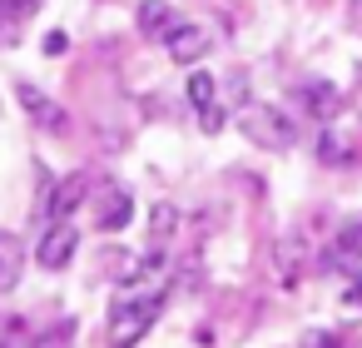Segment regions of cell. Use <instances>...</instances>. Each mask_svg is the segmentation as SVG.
Segmentation results:
<instances>
[{
    "instance_id": "cell-10",
    "label": "cell",
    "mask_w": 362,
    "mask_h": 348,
    "mask_svg": "<svg viewBox=\"0 0 362 348\" xmlns=\"http://www.w3.org/2000/svg\"><path fill=\"white\" fill-rule=\"evenodd\" d=\"M357 259H362V219L342 224L337 239H332V249H327V264L332 269H357Z\"/></svg>"
},
{
    "instance_id": "cell-2",
    "label": "cell",
    "mask_w": 362,
    "mask_h": 348,
    "mask_svg": "<svg viewBox=\"0 0 362 348\" xmlns=\"http://www.w3.org/2000/svg\"><path fill=\"white\" fill-rule=\"evenodd\" d=\"M238 130L258 145V150H288L298 140V130L288 125V115L278 105H243L238 110Z\"/></svg>"
},
{
    "instance_id": "cell-13",
    "label": "cell",
    "mask_w": 362,
    "mask_h": 348,
    "mask_svg": "<svg viewBox=\"0 0 362 348\" xmlns=\"http://www.w3.org/2000/svg\"><path fill=\"white\" fill-rule=\"evenodd\" d=\"M80 199H85V179L75 174V179H65V184L50 194V204H45V209H50V219H70V209H75Z\"/></svg>"
},
{
    "instance_id": "cell-14",
    "label": "cell",
    "mask_w": 362,
    "mask_h": 348,
    "mask_svg": "<svg viewBox=\"0 0 362 348\" xmlns=\"http://www.w3.org/2000/svg\"><path fill=\"white\" fill-rule=\"evenodd\" d=\"M21 26H25V16H21V11L11 6V0H0V40L11 45V40L21 35Z\"/></svg>"
},
{
    "instance_id": "cell-4",
    "label": "cell",
    "mask_w": 362,
    "mask_h": 348,
    "mask_svg": "<svg viewBox=\"0 0 362 348\" xmlns=\"http://www.w3.org/2000/svg\"><path fill=\"white\" fill-rule=\"evenodd\" d=\"M75 244H80V229H75L70 219H50V229H45L40 244H35L40 269H65V264L75 259Z\"/></svg>"
},
{
    "instance_id": "cell-16",
    "label": "cell",
    "mask_w": 362,
    "mask_h": 348,
    "mask_svg": "<svg viewBox=\"0 0 362 348\" xmlns=\"http://www.w3.org/2000/svg\"><path fill=\"white\" fill-rule=\"evenodd\" d=\"M303 348H337V338H332V333H308Z\"/></svg>"
},
{
    "instance_id": "cell-1",
    "label": "cell",
    "mask_w": 362,
    "mask_h": 348,
    "mask_svg": "<svg viewBox=\"0 0 362 348\" xmlns=\"http://www.w3.org/2000/svg\"><path fill=\"white\" fill-rule=\"evenodd\" d=\"M159 313H164V293H144V298H115V308H110V338L119 343V348H134L154 323H159Z\"/></svg>"
},
{
    "instance_id": "cell-6",
    "label": "cell",
    "mask_w": 362,
    "mask_h": 348,
    "mask_svg": "<svg viewBox=\"0 0 362 348\" xmlns=\"http://www.w3.org/2000/svg\"><path fill=\"white\" fill-rule=\"evenodd\" d=\"M317 159H322V164H332V169L352 164V159H357V135H352L347 125L327 120V125L317 130Z\"/></svg>"
},
{
    "instance_id": "cell-11",
    "label": "cell",
    "mask_w": 362,
    "mask_h": 348,
    "mask_svg": "<svg viewBox=\"0 0 362 348\" xmlns=\"http://www.w3.org/2000/svg\"><path fill=\"white\" fill-rule=\"evenodd\" d=\"M174 26H179L174 6H164V0H144V6H139V35H149V40H164Z\"/></svg>"
},
{
    "instance_id": "cell-3",
    "label": "cell",
    "mask_w": 362,
    "mask_h": 348,
    "mask_svg": "<svg viewBox=\"0 0 362 348\" xmlns=\"http://www.w3.org/2000/svg\"><path fill=\"white\" fill-rule=\"evenodd\" d=\"M184 95H189V105H194V115H199V125H204V135H218V130H223V105H218V80H214L209 70H194V75H189V85H184Z\"/></svg>"
},
{
    "instance_id": "cell-9",
    "label": "cell",
    "mask_w": 362,
    "mask_h": 348,
    "mask_svg": "<svg viewBox=\"0 0 362 348\" xmlns=\"http://www.w3.org/2000/svg\"><path fill=\"white\" fill-rule=\"evenodd\" d=\"M21 105H25V115H30L40 130H50V135H55V130H65V110H60L55 100H45L35 85H21Z\"/></svg>"
},
{
    "instance_id": "cell-7",
    "label": "cell",
    "mask_w": 362,
    "mask_h": 348,
    "mask_svg": "<svg viewBox=\"0 0 362 348\" xmlns=\"http://www.w3.org/2000/svg\"><path fill=\"white\" fill-rule=\"evenodd\" d=\"M298 100H303V110H308L317 125L337 120V110H342V95H337V85H327V80H308V85L298 90Z\"/></svg>"
},
{
    "instance_id": "cell-12",
    "label": "cell",
    "mask_w": 362,
    "mask_h": 348,
    "mask_svg": "<svg viewBox=\"0 0 362 348\" xmlns=\"http://www.w3.org/2000/svg\"><path fill=\"white\" fill-rule=\"evenodd\" d=\"M21 264H25V249L16 234H0V293H11L21 284Z\"/></svg>"
},
{
    "instance_id": "cell-15",
    "label": "cell",
    "mask_w": 362,
    "mask_h": 348,
    "mask_svg": "<svg viewBox=\"0 0 362 348\" xmlns=\"http://www.w3.org/2000/svg\"><path fill=\"white\" fill-rule=\"evenodd\" d=\"M70 338H75V323H70V318H60L50 333H40V343H35V348H70Z\"/></svg>"
},
{
    "instance_id": "cell-20",
    "label": "cell",
    "mask_w": 362,
    "mask_h": 348,
    "mask_svg": "<svg viewBox=\"0 0 362 348\" xmlns=\"http://www.w3.org/2000/svg\"><path fill=\"white\" fill-rule=\"evenodd\" d=\"M0 348H6V343H0Z\"/></svg>"
},
{
    "instance_id": "cell-8",
    "label": "cell",
    "mask_w": 362,
    "mask_h": 348,
    "mask_svg": "<svg viewBox=\"0 0 362 348\" xmlns=\"http://www.w3.org/2000/svg\"><path fill=\"white\" fill-rule=\"evenodd\" d=\"M134 219V199H129V189H119V184H110L105 194H100V209H95V224L105 229V234H115V229H124Z\"/></svg>"
},
{
    "instance_id": "cell-5",
    "label": "cell",
    "mask_w": 362,
    "mask_h": 348,
    "mask_svg": "<svg viewBox=\"0 0 362 348\" xmlns=\"http://www.w3.org/2000/svg\"><path fill=\"white\" fill-rule=\"evenodd\" d=\"M164 50H169V60H174V65H189V70H194V65H199L214 45H209V30H204V26L179 21V26L164 35Z\"/></svg>"
},
{
    "instance_id": "cell-18",
    "label": "cell",
    "mask_w": 362,
    "mask_h": 348,
    "mask_svg": "<svg viewBox=\"0 0 362 348\" xmlns=\"http://www.w3.org/2000/svg\"><path fill=\"white\" fill-rule=\"evenodd\" d=\"M11 6H16V11H21V16H25V21H30V16H35V11H40V0H11Z\"/></svg>"
},
{
    "instance_id": "cell-17",
    "label": "cell",
    "mask_w": 362,
    "mask_h": 348,
    "mask_svg": "<svg viewBox=\"0 0 362 348\" xmlns=\"http://www.w3.org/2000/svg\"><path fill=\"white\" fill-rule=\"evenodd\" d=\"M347 26L362 35V0H347Z\"/></svg>"
},
{
    "instance_id": "cell-19",
    "label": "cell",
    "mask_w": 362,
    "mask_h": 348,
    "mask_svg": "<svg viewBox=\"0 0 362 348\" xmlns=\"http://www.w3.org/2000/svg\"><path fill=\"white\" fill-rule=\"evenodd\" d=\"M347 303H357V308H362V274H357V284L347 288Z\"/></svg>"
}]
</instances>
